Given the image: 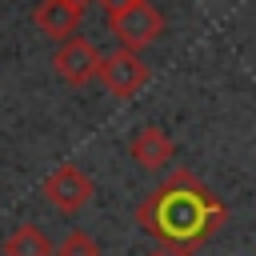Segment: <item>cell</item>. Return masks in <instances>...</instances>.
<instances>
[{"label": "cell", "instance_id": "obj_1", "mask_svg": "<svg viewBox=\"0 0 256 256\" xmlns=\"http://www.w3.org/2000/svg\"><path fill=\"white\" fill-rule=\"evenodd\" d=\"M228 220V208L204 188L200 176L188 168L168 172L140 204H136V224L144 236L156 240L160 252L168 256H192L212 240V232Z\"/></svg>", "mask_w": 256, "mask_h": 256}, {"label": "cell", "instance_id": "obj_2", "mask_svg": "<svg viewBox=\"0 0 256 256\" xmlns=\"http://www.w3.org/2000/svg\"><path fill=\"white\" fill-rule=\"evenodd\" d=\"M108 32L116 36L120 48L140 52V48H148V44L164 32V16H160V8H156L152 0H136V4H128L124 12H112V16H108Z\"/></svg>", "mask_w": 256, "mask_h": 256}, {"label": "cell", "instance_id": "obj_3", "mask_svg": "<svg viewBox=\"0 0 256 256\" xmlns=\"http://www.w3.org/2000/svg\"><path fill=\"white\" fill-rule=\"evenodd\" d=\"M152 68L140 52H128V48H116L108 56H100V68H96V80L116 96V100H132L144 84H148Z\"/></svg>", "mask_w": 256, "mask_h": 256}, {"label": "cell", "instance_id": "obj_4", "mask_svg": "<svg viewBox=\"0 0 256 256\" xmlns=\"http://www.w3.org/2000/svg\"><path fill=\"white\" fill-rule=\"evenodd\" d=\"M40 192H44V200H48L56 212L72 216V212H80V208L92 200L96 184H92V176H88L80 164H60V168H52V172L44 176Z\"/></svg>", "mask_w": 256, "mask_h": 256}, {"label": "cell", "instance_id": "obj_5", "mask_svg": "<svg viewBox=\"0 0 256 256\" xmlns=\"http://www.w3.org/2000/svg\"><path fill=\"white\" fill-rule=\"evenodd\" d=\"M100 56H104V52H100L92 40H84V36H68V40L56 44V52H52V68H56V76H60L64 84L84 88V84L96 80Z\"/></svg>", "mask_w": 256, "mask_h": 256}, {"label": "cell", "instance_id": "obj_6", "mask_svg": "<svg viewBox=\"0 0 256 256\" xmlns=\"http://www.w3.org/2000/svg\"><path fill=\"white\" fill-rule=\"evenodd\" d=\"M128 148H132V160H136L140 168H148V172L168 168L172 156H176V144H172V136H168L160 124H140Z\"/></svg>", "mask_w": 256, "mask_h": 256}, {"label": "cell", "instance_id": "obj_7", "mask_svg": "<svg viewBox=\"0 0 256 256\" xmlns=\"http://www.w3.org/2000/svg\"><path fill=\"white\" fill-rule=\"evenodd\" d=\"M32 20H36V28H40L48 40H56V44L80 32V12H72V8L60 4V0H40L36 12H32Z\"/></svg>", "mask_w": 256, "mask_h": 256}, {"label": "cell", "instance_id": "obj_8", "mask_svg": "<svg viewBox=\"0 0 256 256\" xmlns=\"http://www.w3.org/2000/svg\"><path fill=\"white\" fill-rule=\"evenodd\" d=\"M4 256H52V240L44 236V228L20 224V228L4 240Z\"/></svg>", "mask_w": 256, "mask_h": 256}, {"label": "cell", "instance_id": "obj_9", "mask_svg": "<svg viewBox=\"0 0 256 256\" xmlns=\"http://www.w3.org/2000/svg\"><path fill=\"white\" fill-rule=\"evenodd\" d=\"M52 256H100V244L84 228H72L60 244H52Z\"/></svg>", "mask_w": 256, "mask_h": 256}, {"label": "cell", "instance_id": "obj_10", "mask_svg": "<svg viewBox=\"0 0 256 256\" xmlns=\"http://www.w3.org/2000/svg\"><path fill=\"white\" fill-rule=\"evenodd\" d=\"M96 4H100V8L112 16V12H124V8H128V4H136V0H96Z\"/></svg>", "mask_w": 256, "mask_h": 256}, {"label": "cell", "instance_id": "obj_11", "mask_svg": "<svg viewBox=\"0 0 256 256\" xmlns=\"http://www.w3.org/2000/svg\"><path fill=\"white\" fill-rule=\"evenodd\" d=\"M60 4H68V8H72V12H80V16H84V8H88V4H92V0H60Z\"/></svg>", "mask_w": 256, "mask_h": 256}, {"label": "cell", "instance_id": "obj_12", "mask_svg": "<svg viewBox=\"0 0 256 256\" xmlns=\"http://www.w3.org/2000/svg\"><path fill=\"white\" fill-rule=\"evenodd\" d=\"M148 256H168V252H160V248H156V252H148Z\"/></svg>", "mask_w": 256, "mask_h": 256}]
</instances>
